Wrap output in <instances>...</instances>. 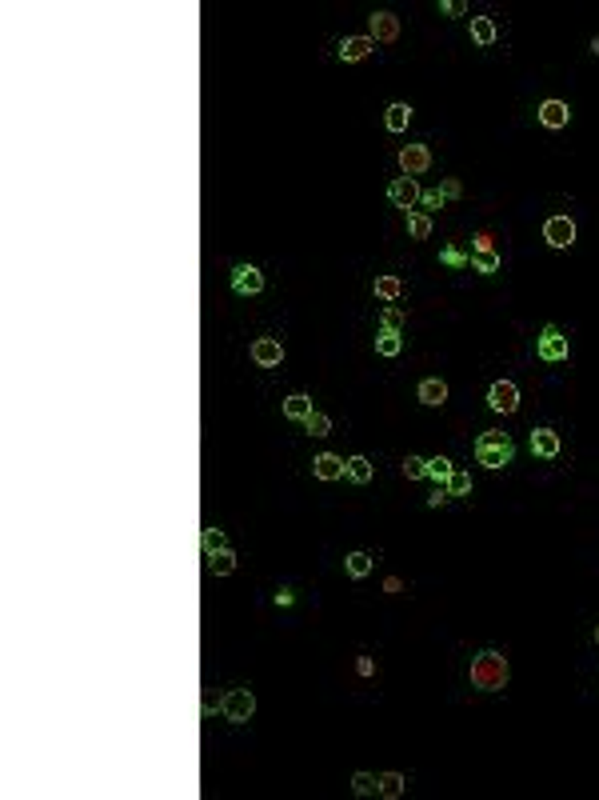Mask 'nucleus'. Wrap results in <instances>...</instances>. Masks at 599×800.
I'll return each instance as SVG.
<instances>
[{"instance_id": "nucleus-20", "label": "nucleus", "mask_w": 599, "mask_h": 800, "mask_svg": "<svg viewBox=\"0 0 599 800\" xmlns=\"http://www.w3.org/2000/svg\"><path fill=\"white\" fill-rule=\"evenodd\" d=\"M208 568L216 572V577H228L236 568V553L232 548H220V553H208Z\"/></svg>"}, {"instance_id": "nucleus-1", "label": "nucleus", "mask_w": 599, "mask_h": 800, "mask_svg": "<svg viewBox=\"0 0 599 800\" xmlns=\"http://www.w3.org/2000/svg\"><path fill=\"white\" fill-rule=\"evenodd\" d=\"M512 456H515V444H512V436L507 432H479V441H476V460L484 468H503V464H512Z\"/></svg>"}, {"instance_id": "nucleus-30", "label": "nucleus", "mask_w": 599, "mask_h": 800, "mask_svg": "<svg viewBox=\"0 0 599 800\" xmlns=\"http://www.w3.org/2000/svg\"><path fill=\"white\" fill-rule=\"evenodd\" d=\"M452 472H455V468H452V460H448V456H436V460H428V476H431V480H440V484H443V480L452 476Z\"/></svg>"}, {"instance_id": "nucleus-23", "label": "nucleus", "mask_w": 599, "mask_h": 800, "mask_svg": "<svg viewBox=\"0 0 599 800\" xmlns=\"http://www.w3.org/2000/svg\"><path fill=\"white\" fill-rule=\"evenodd\" d=\"M472 40H476V44H496V20L476 16V20H472Z\"/></svg>"}, {"instance_id": "nucleus-38", "label": "nucleus", "mask_w": 599, "mask_h": 800, "mask_svg": "<svg viewBox=\"0 0 599 800\" xmlns=\"http://www.w3.org/2000/svg\"><path fill=\"white\" fill-rule=\"evenodd\" d=\"M595 640H599V628H595Z\"/></svg>"}, {"instance_id": "nucleus-32", "label": "nucleus", "mask_w": 599, "mask_h": 800, "mask_svg": "<svg viewBox=\"0 0 599 800\" xmlns=\"http://www.w3.org/2000/svg\"><path fill=\"white\" fill-rule=\"evenodd\" d=\"M404 476H408V480L428 476V460H424V456H408V460H404Z\"/></svg>"}, {"instance_id": "nucleus-18", "label": "nucleus", "mask_w": 599, "mask_h": 800, "mask_svg": "<svg viewBox=\"0 0 599 800\" xmlns=\"http://www.w3.org/2000/svg\"><path fill=\"white\" fill-rule=\"evenodd\" d=\"M400 348H404V340H400L396 328H384V333L376 336V352L379 357H400Z\"/></svg>"}, {"instance_id": "nucleus-25", "label": "nucleus", "mask_w": 599, "mask_h": 800, "mask_svg": "<svg viewBox=\"0 0 599 800\" xmlns=\"http://www.w3.org/2000/svg\"><path fill=\"white\" fill-rule=\"evenodd\" d=\"M343 472H348V476H352L355 484H367V480H372V464H367V456H352Z\"/></svg>"}, {"instance_id": "nucleus-33", "label": "nucleus", "mask_w": 599, "mask_h": 800, "mask_svg": "<svg viewBox=\"0 0 599 800\" xmlns=\"http://www.w3.org/2000/svg\"><path fill=\"white\" fill-rule=\"evenodd\" d=\"M352 788L360 792V796H367V792H376V780H372L367 773H355V776H352Z\"/></svg>"}, {"instance_id": "nucleus-27", "label": "nucleus", "mask_w": 599, "mask_h": 800, "mask_svg": "<svg viewBox=\"0 0 599 800\" xmlns=\"http://www.w3.org/2000/svg\"><path fill=\"white\" fill-rule=\"evenodd\" d=\"M367 572H372V556H367V553H352V556H348V577L360 580V577H367Z\"/></svg>"}, {"instance_id": "nucleus-28", "label": "nucleus", "mask_w": 599, "mask_h": 800, "mask_svg": "<svg viewBox=\"0 0 599 800\" xmlns=\"http://www.w3.org/2000/svg\"><path fill=\"white\" fill-rule=\"evenodd\" d=\"M304 429L312 432V436H328V432H332V420L324 417V412H308V417H304Z\"/></svg>"}, {"instance_id": "nucleus-6", "label": "nucleus", "mask_w": 599, "mask_h": 800, "mask_svg": "<svg viewBox=\"0 0 599 800\" xmlns=\"http://www.w3.org/2000/svg\"><path fill=\"white\" fill-rule=\"evenodd\" d=\"M232 288L240 296L260 293V288H264V272H260L256 264H236V269H232Z\"/></svg>"}, {"instance_id": "nucleus-3", "label": "nucleus", "mask_w": 599, "mask_h": 800, "mask_svg": "<svg viewBox=\"0 0 599 800\" xmlns=\"http://www.w3.org/2000/svg\"><path fill=\"white\" fill-rule=\"evenodd\" d=\"M220 713L232 720V725H244L248 716L256 713V696L248 689H228L224 692V701H220Z\"/></svg>"}, {"instance_id": "nucleus-17", "label": "nucleus", "mask_w": 599, "mask_h": 800, "mask_svg": "<svg viewBox=\"0 0 599 800\" xmlns=\"http://www.w3.org/2000/svg\"><path fill=\"white\" fill-rule=\"evenodd\" d=\"M420 400H424V405H431V408L443 405V400H448V384L436 381V376H431V381H424V384H420Z\"/></svg>"}, {"instance_id": "nucleus-12", "label": "nucleus", "mask_w": 599, "mask_h": 800, "mask_svg": "<svg viewBox=\"0 0 599 800\" xmlns=\"http://www.w3.org/2000/svg\"><path fill=\"white\" fill-rule=\"evenodd\" d=\"M567 116H572V112H567L563 100H543V104H539V124H543V128H563Z\"/></svg>"}, {"instance_id": "nucleus-35", "label": "nucleus", "mask_w": 599, "mask_h": 800, "mask_svg": "<svg viewBox=\"0 0 599 800\" xmlns=\"http://www.w3.org/2000/svg\"><path fill=\"white\" fill-rule=\"evenodd\" d=\"M464 8H467L464 0H443V4H440L443 16H464Z\"/></svg>"}, {"instance_id": "nucleus-11", "label": "nucleus", "mask_w": 599, "mask_h": 800, "mask_svg": "<svg viewBox=\"0 0 599 800\" xmlns=\"http://www.w3.org/2000/svg\"><path fill=\"white\" fill-rule=\"evenodd\" d=\"M400 37V20L391 13H376L372 16V40H379V44H391V40Z\"/></svg>"}, {"instance_id": "nucleus-8", "label": "nucleus", "mask_w": 599, "mask_h": 800, "mask_svg": "<svg viewBox=\"0 0 599 800\" xmlns=\"http://www.w3.org/2000/svg\"><path fill=\"white\" fill-rule=\"evenodd\" d=\"M543 240H548L551 248H567L575 240V224L567 221V216H551V221L543 224Z\"/></svg>"}, {"instance_id": "nucleus-5", "label": "nucleus", "mask_w": 599, "mask_h": 800, "mask_svg": "<svg viewBox=\"0 0 599 800\" xmlns=\"http://www.w3.org/2000/svg\"><path fill=\"white\" fill-rule=\"evenodd\" d=\"M488 405L496 408V412H515V408H519V388H515L512 381H496L488 388Z\"/></svg>"}, {"instance_id": "nucleus-10", "label": "nucleus", "mask_w": 599, "mask_h": 800, "mask_svg": "<svg viewBox=\"0 0 599 800\" xmlns=\"http://www.w3.org/2000/svg\"><path fill=\"white\" fill-rule=\"evenodd\" d=\"M252 360H256V364H264V369H276V364L284 360L280 340H272V336H260L256 345H252Z\"/></svg>"}, {"instance_id": "nucleus-36", "label": "nucleus", "mask_w": 599, "mask_h": 800, "mask_svg": "<svg viewBox=\"0 0 599 800\" xmlns=\"http://www.w3.org/2000/svg\"><path fill=\"white\" fill-rule=\"evenodd\" d=\"M420 200H424L428 209H443V192H420Z\"/></svg>"}, {"instance_id": "nucleus-37", "label": "nucleus", "mask_w": 599, "mask_h": 800, "mask_svg": "<svg viewBox=\"0 0 599 800\" xmlns=\"http://www.w3.org/2000/svg\"><path fill=\"white\" fill-rule=\"evenodd\" d=\"M443 500H448V493H443V488H436V493H431V496H428V505H431V508H440V505H443Z\"/></svg>"}, {"instance_id": "nucleus-21", "label": "nucleus", "mask_w": 599, "mask_h": 800, "mask_svg": "<svg viewBox=\"0 0 599 800\" xmlns=\"http://www.w3.org/2000/svg\"><path fill=\"white\" fill-rule=\"evenodd\" d=\"M443 493H448V496H467V493H472V476H467L464 468H455L452 476L443 480Z\"/></svg>"}, {"instance_id": "nucleus-22", "label": "nucleus", "mask_w": 599, "mask_h": 800, "mask_svg": "<svg viewBox=\"0 0 599 800\" xmlns=\"http://www.w3.org/2000/svg\"><path fill=\"white\" fill-rule=\"evenodd\" d=\"M308 412H312V400H308L304 393H296V396H288V400H284V417H288V420H304Z\"/></svg>"}, {"instance_id": "nucleus-13", "label": "nucleus", "mask_w": 599, "mask_h": 800, "mask_svg": "<svg viewBox=\"0 0 599 800\" xmlns=\"http://www.w3.org/2000/svg\"><path fill=\"white\" fill-rule=\"evenodd\" d=\"M343 468H348V464H343L336 453H320L316 460H312V472H316L320 480H336V476H343Z\"/></svg>"}, {"instance_id": "nucleus-15", "label": "nucleus", "mask_w": 599, "mask_h": 800, "mask_svg": "<svg viewBox=\"0 0 599 800\" xmlns=\"http://www.w3.org/2000/svg\"><path fill=\"white\" fill-rule=\"evenodd\" d=\"M531 453H536V456H548V460H551V456H560V436H555L551 429H536V432H531Z\"/></svg>"}, {"instance_id": "nucleus-26", "label": "nucleus", "mask_w": 599, "mask_h": 800, "mask_svg": "<svg viewBox=\"0 0 599 800\" xmlns=\"http://www.w3.org/2000/svg\"><path fill=\"white\" fill-rule=\"evenodd\" d=\"M408 233L416 236V240H428V236H431V221L424 216V212H412V216H408Z\"/></svg>"}, {"instance_id": "nucleus-34", "label": "nucleus", "mask_w": 599, "mask_h": 800, "mask_svg": "<svg viewBox=\"0 0 599 800\" xmlns=\"http://www.w3.org/2000/svg\"><path fill=\"white\" fill-rule=\"evenodd\" d=\"M404 324V312L400 308H384V328H400Z\"/></svg>"}, {"instance_id": "nucleus-29", "label": "nucleus", "mask_w": 599, "mask_h": 800, "mask_svg": "<svg viewBox=\"0 0 599 800\" xmlns=\"http://www.w3.org/2000/svg\"><path fill=\"white\" fill-rule=\"evenodd\" d=\"M200 544H204V556H208V553H220V548H228V544H224V532H220V529H204V532H200Z\"/></svg>"}, {"instance_id": "nucleus-4", "label": "nucleus", "mask_w": 599, "mask_h": 800, "mask_svg": "<svg viewBox=\"0 0 599 800\" xmlns=\"http://www.w3.org/2000/svg\"><path fill=\"white\" fill-rule=\"evenodd\" d=\"M536 352H539V360H551V364H560V360H567V336H563L555 324H548V328H543V336H539Z\"/></svg>"}, {"instance_id": "nucleus-14", "label": "nucleus", "mask_w": 599, "mask_h": 800, "mask_svg": "<svg viewBox=\"0 0 599 800\" xmlns=\"http://www.w3.org/2000/svg\"><path fill=\"white\" fill-rule=\"evenodd\" d=\"M372 49H376V40H372V37H348L340 44V61H348V64H352V61H364Z\"/></svg>"}, {"instance_id": "nucleus-24", "label": "nucleus", "mask_w": 599, "mask_h": 800, "mask_svg": "<svg viewBox=\"0 0 599 800\" xmlns=\"http://www.w3.org/2000/svg\"><path fill=\"white\" fill-rule=\"evenodd\" d=\"M496 269H500V257H496L491 248H479L476 257H472V272H479V276H491Z\"/></svg>"}, {"instance_id": "nucleus-31", "label": "nucleus", "mask_w": 599, "mask_h": 800, "mask_svg": "<svg viewBox=\"0 0 599 800\" xmlns=\"http://www.w3.org/2000/svg\"><path fill=\"white\" fill-rule=\"evenodd\" d=\"M376 296L396 300V296H400V281H396V276H376Z\"/></svg>"}, {"instance_id": "nucleus-7", "label": "nucleus", "mask_w": 599, "mask_h": 800, "mask_svg": "<svg viewBox=\"0 0 599 800\" xmlns=\"http://www.w3.org/2000/svg\"><path fill=\"white\" fill-rule=\"evenodd\" d=\"M428 164H431L428 144H408L404 152H400V168H404V176H420V173H428Z\"/></svg>"}, {"instance_id": "nucleus-19", "label": "nucleus", "mask_w": 599, "mask_h": 800, "mask_svg": "<svg viewBox=\"0 0 599 800\" xmlns=\"http://www.w3.org/2000/svg\"><path fill=\"white\" fill-rule=\"evenodd\" d=\"M376 792H379L384 800H396L400 792H404V776H400V773H384V776L376 780Z\"/></svg>"}, {"instance_id": "nucleus-9", "label": "nucleus", "mask_w": 599, "mask_h": 800, "mask_svg": "<svg viewBox=\"0 0 599 800\" xmlns=\"http://www.w3.org/2000/svg\"><path fill=\"white\" fill-rule=\"evenodd\" d=\"M388 200L396 204V209H412L420 200V185L412 180V176H400V180H391L388 185Z\"/></svg>"}, {"instance_id": "nucleus-16", "label": "nucleus", "mask_w": 599, "mask_h": 800, "mask_svg": "<svg viewBox=\"0 0 599 800\" xmlns=\"http://www.w3.org/2000/svg\"><path fill=\"white\" fill-rule=\"evenodd\" d=\"M408 121H412V109H408V104H388V112H384V124H388V133H404Z\"/></svg>"}, {"instance_id": "nucleus-2", "label": "nucleus", "mask_w": 599, "mask_h": 800, "mask_svg": "<svg viewBox=\"0 0 599 800\" xmlns=\"http://www.w3.org/2000/svg\"><path fill=\"white\" fill-rule=\"evenodd\" d=\"M472 684L484 692H496L507 684V660H503L500 653H479L476 660H472Z\"/></svg>"}]
</instances>
